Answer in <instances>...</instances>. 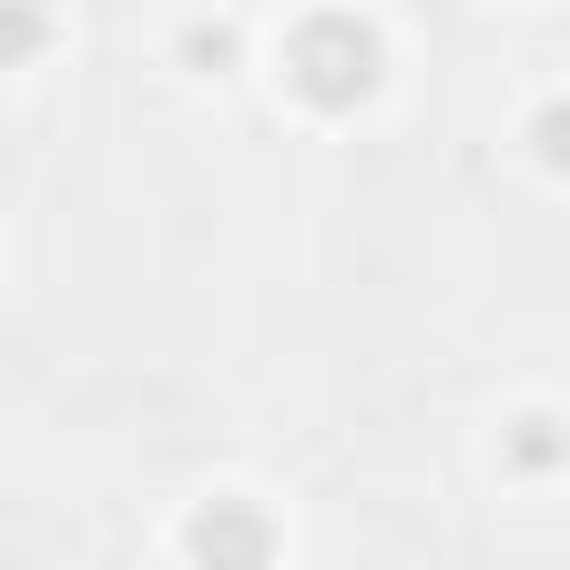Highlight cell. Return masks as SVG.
I'll use <instances>...</instances> for the list:
<instances>
[{
    "mask_svg": "<svg viewBox=\"0 0 570 570\" xmlns=\"http://www.w3.org/2000/svg\"><path fill=\"white\" fill-rule=\"evenodd\" d=\"M365 80H374V45H365L347 18H321V27L303 36V89L338 107V98H356Z\"/></svg>",
    "mask_w": 570,
    "mask_h": 570,
    "instance_id": "obj_1",
    "label": "cell"
},
{
    "mask_svg": "<svg viewBox=\"0 0 570 570\" xmlns=\"http://www.w3.org/2000/svg\"><path fill=\"white\" fill-rule=\"evenodd\" d=\"M196 552H205L214 570H258V552H267V525H258V517H240L232 499H214V508L196 517Z\"/></svg>",
    "mask_w": 570,
    "mask_h": 570,
    "instance_id": "obj_2",
    "label": "cell"
}]
</instances>
